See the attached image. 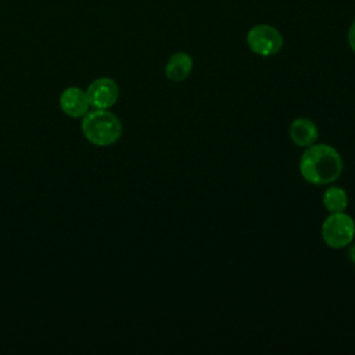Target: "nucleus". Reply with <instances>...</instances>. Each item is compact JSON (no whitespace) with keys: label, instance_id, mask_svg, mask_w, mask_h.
I'll list each match as a JSON object with an SVG mask.
<instances>
[{"label":"nucleus","instance_id":"39448f33","mask_svg":"<svg viewBox=\"0 0 355 355\" xmlns=\"http://www.w3.org/2000/svg\"><path fill=\"white\" fill-rule=\"evenodd\" d=\"M86 96L90 107L98 110H108L116 103L119 97V89L114 79L98 78L89 85Z\"/></svg>","mask_w":355,"mask_h":355},{"label":"nucleus","instance_id":"9d476101","mask_svg":"<svg viewBox=\"0 0 355 355\" xmlns=\"http://www.w3.org/2000/svg\"><path fill=\"white\" fill-rule=\"evenodd\" d=\"M348 42H349V46L352 49V51L355 53V21L352 22L351 28H349V32H348Z\"/></svg>","mask_w":355,"mask_h":355},{"label":"nucleus","instance_id":"f257e3e1","mask_svg":"<svg viewBox=\"0 0 355 355\" xmlns=\"http://www.w3.org/2000/svg\"><path fill=\"white\" fill-rule=\"evenodd\" d=\"M344 164L340 153L329 144L306 147L300 159V173L311 184L323 186L337 180Z\"/></svg>","mask_w":355,"mask_h":355},{"label":"nucleus","instance_id":"423d86ee","mask_svg":"<svg viewBox=\"0 0 355 355\" xmlns=\"http://www.w3.org/2000/svg\"><path fill=\"white\" fill-rule=\"evenodd\" d=\"M60 107L71 118H80L89 112V100L86 92L79 87H67L60 96Z\"/></svg>","mask_w":355,"mask_h":355},{"label":"nucleus","instance_id":"7ed1b4c3","mask_svg":"<svg viewBox=\"0 0 355 355\" xmlns=\"http://www.w3.org/2000/svg\"><path fill=\"white\" fill-rule=\"evenodd\" d=\"M355 237V220L343 212H331L322 225V239L330 248H344Z\"/></svg>","mask_w":355,"mask_h":355},{"label":"nucleus","instance_id":"6e6552de","mask_svg":"<svg viewBox=\"0 0 355 355\" xmlns=\"http://www.w3.org/2000/svg\"><path fill=\"white\" fill-rule=\"evenodd\" d=\"M193 69V58L190 54L179 51L169 57L165 65V75L173 82L184 80Z\"/></svg>","mask_w":355,"mask_h":355},{"label":"nucleus","instance_id":"20e7f679","mask_svg":"<svg viewBox=\"0 0 355 355\" xmlns=\"http://www.w3.org/2000/svg\"><path fill=\"white\" fill-rule=\"evenodd\" d=\"M248 47L258 55L269 57L283 47V36L270 25H257L247 33Z\"/></svg>","mask_w":355,"mask_h":355},{"label":"nucleus","instance_id":"9b49d317","mask_svg":"<svg viewBox=\"0 0 355 355\" xmlns=\"http://www.w3.org/2000/svg\"><path fill=\"white\" fill-rule=\"evenodd\" d=\"M348 257H349V259L355 263V243L351 245V248H349V251H348Z\"/></svg>","mask_w":355,"mask_h":355},{"label":"nucleus","instance_id":"0eeeda50","mask_svg":"<svg viewBox=\"0 0 355 355\" xmlns=\"http://www.w3.org/2000/svg\"><path fill=\"white\" fill-rule=\"evenodd\" d=\"M288 135L291 141L298 147H309L316 143L319 130L309 118H297L291 122Z\"/></svg>","mask_w":355,"mask_h":355},{"label":"nucleus","instance_id":"1a4fd4ad","mask_svg":"<svg viewBox=\"0 0 355 355\" xmlns=\"http://www.w3.org/2000/svg\"><path fill=\"white\" fill-rule=\"evenodd\" d=\"M324 208L331 212H343L348 207V194L343 187L331 186L324 190L322 197Z\"/></svg>","mask_w":355,"mask_h":355},{"label":"nucleus","instance_id":"f03ea898","mask_svg":"<svg viewBox=\"0 0 355 355\" xmlns=\"http://www.w3.org/2000/svg\"><path fill=\"white\" fill-rule=\"evenodd\" d=\"M82 132L92 144L105 147L119 140L122 136V122L111 111L94 108L83 116Z\"/></svg>","mask_w":355,"mask_h":355}]
</instances>
